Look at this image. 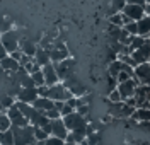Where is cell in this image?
Returning a JSON list of instances; mask_svg holds the SVG:
<instances>
[{"instance_id":"8992f818","label":"cell","mask_w":150,"mask_h":145,"mask_svg":"<svg viewBox=\"0 0 150 145\" xmlns=\"http://www.w3.org/2000/svg\"><path fill=\"white\" fill-rule=\"evenodd\" d=\"M0 41L4 43V46H5V50H7L9 53H12V51L19 50V46H21L19 34L16 33V31H10V29L0 34Z\"/></svg>"},{"instance_id":"ba28073f","label":"cell","mask_w":150,"mask_h":145,"mask_svg":"<svg viewBox=\"0 0 150 145\" xmlns=\"http://www.w3.org/2000/svg\"><path fill=\"white\" fill-rule=\"evenodd\" d=\"M135 109H137V108L128 106V104L123 101V103H116V104H112V108L109 109V115L114 116V118H131L133 113H135Z\"/></svg>"},{"instance_id":"e0dca14e","label":"cell","mask_w":150,"mask_h":145,"mask_svg":"<svg viewBox=\"0 0 150 145\" xmlns=\"http://www.w3.org/2000/svg\"><path fill=\"white\" fill-rule=\"evenodd\" d=\"M33 106L36 108L38 111H41L43 115L46 113V111H50V109H53L55 108V101L53 99H50V97H38L36 101L33 103Z\"/></svg>"},{"instance_id":"277c9868","label":"cell","mask_w":150,"mask_h":145,"mask_svg":"<svg viewBox=\"0 0 150 145\" xmlns=\"http://www.w3.org/2000/svg\"><path fill=\"white\" fill-rule=\"evenodd\" d=\"M123 14H125V16H126L130 21L138 22L140 19H143V17H145V5L126 2V5H125V9H123Z\"/></svg>"},{"instance_id":"6da1fadb","label":"cell","mask_w":150,"mask_h":145,"mask_svg":"<svg viewBox=\"0 0 150 145\" xmlns=\"http://www.w3.org/2000/svg\"><path fill=\"white\" fill-rule=\"evenodd\" d=\"M14 132V144L16 145H34L36 137H34V126H12Z\"/></svg>"},{"instance_id":"d6986e66","label":"cell","mask_w":150,"mask_h":145,"mask_svg":"<svg viewBox=\"0 0 150 145\" xmlns=\"http://www.w3.org/2000/svg\"><path fill=\"white\" fill-rule=\"evenodd\" d=\"M34 62L39 63L41 67H45L48 63H51V57H50V51L45 48H41V46H38V51L36 55H34Z\"/></svg>"},{"instance_id":"30bf717a","label":"cell","mask_w":150,"mask_h":145,"mask_svg":"<svg viewBox=\"0 0 150 145\" xmlns=\"http://www.w3.org/2000/svg\"><path fill=\"white\" fill-rule=\"evenodd\" d=\"M38 97H39L38 87H21L17 91V101H21V103L33 104Z\"/></svg>"},{"instance_id":"83f0119b","label":"cell","mask_w":150,"mask_h":145,"mask_svg":"<svg viewBox=\"0 0 150 145\" xmlns=\"http://www.w3.org/2000/svg\"><path fill=\"white\" fill-rule=\"evenodd\" d=\"M108 99H109V103H112V104H116V103H123V96L120 94V91H118V89L111 91V92H109V96H108Z\"/></svg>"},{"instance_id":"e575fe53","label":"cell","mask_w":150,"mask_h":145,"mask_svg":"<svg viewBox=\"0 0 150 145\" xmlns=\"http://www.w3.org/2000/svg\"><path fill=\"white\" fill-rule=\"evenodd\" d=\"M145 16H150V4H145Z\"/></svg>"},{"instance_id":"8d00e7d4","label":"cell","mask_w":150,"mask_h":145,"mask_svg":"<svg viewBox=\"0 0 150 145\" xmlns=\"http://www.w3.org/2000/svg\"><path fill=\"white\" fill-rule=\"evenodd\" d=\"M149 63H150V60H149Z\"/></svg>"},{"instance_id":"cb8c5ba5","label":"cell","mask_w":150,"mask_h":145,"mask_svg":"<svg viewBox=\"0 0 150 145\" xmlns=\"http://www.w3.org/2000/svg\"><path fill=\"white\" fill-rule=\"evenodd\" d=\"M0 145H16L14 144V132L12 128L7 132H0Z\"/></svg>"},{"instance_id":"4dcf8cb0","label":"cell","mask_w":150,"mask_h":145,"mask_svg":"<svg viewBox=\"0 0 150 145\" xmlns=\"http://www.w3.org/2000/svg\"><path fill=\"white\" fill-rule=\"evenodd\" d=\"M45 145H65V140L58 137H48V140H45Z\"/></svg>"},{"instance_id":"484cf974","label":"cell","mask_w":150,"mask_h":145,"mask_svg":"<svg viewBox=\"0 0 150 145\" xmlns=\"http://www.w3.org/2000/svg\"><path fill=\"white\" fill-rule=\"evenodd\" d=\"M31 77H33V82H34V86L36 87L46 86V80H45V74H43V70H39V72H36V74H33Z\"/></svg>"},{"instance_id":"7a4b0ae2","label":"cell","mask_w":150,"mask_h":145,"mask_svg":"<svg viewBox=\"0 0 150 145\" xmlns=\"http://www.w3.org/2000/svg\"><path fill=\"white\" fill-rule=\"evenodd\" d=\"M63 121H65L68 132H85L87 130V120L79 111H74L72 115L63 116Z\"/></svg>"},{"instance_id":"8fae6325","label":"cell","mask_w":150,"mask_h":145,"mask_svg":"<svg viewBox=\"0 0 150 145\" xmlns=\"http://www.w3.org/2000/svg\"><path fill=\"white\" fill-rule=\"evenodd\" d=\"M51 137H58V138H62V140H67V137H68V128H67L65 121H63V118H56V120H51Z\"/></svg>"},{"instance_id":"f1b7e54d","label":"cell","mask_w":150,"mask_h":145,"mask_svg":"<svg viewBox=\"0 0 150 145\" xmlns=\"http://www.w3.org/2000/svg\"><path fill=\"white\" fill-rule=\"evenodd\" d=\"M123 28L126 29L131 36H137V34H138V24H137L135 21H130V22H128V24H125Z\"/></svg>"},{"instance_id":"4316f807","label":"cell","mask_w":150,"mask_h":145,"mask_svg":"<svg viewBox=\"0 0 150 145\" xmlns=\"http://www.w3.org/2000/svg\"><path fill=\"white\" fill-rule=\"evenodd\" d=\"M10 128H12V121L9 115H0V132H7Z\"/></svg>"},{"instance_id":"2e32d148","label":"cell","mask_w":150,"mask_h":145,"mask_svg":"<svg viewBox=\"0 0 150 145\" xmlns=\"http://www.w3.org/2000/svg\"><path fill=\"white\" fill-rule=\"evenodd\" d=\"M0 68L5 74H16V72H19V68H21V63L9 55V57H5L4 60H0Z\"/></svg>"},{"instance_id":"52a82bcc","label":"cell","mask_w":150,"mask_h":145,"mask_svg":"<svg viewBox=\"0 0 150 145\" xmlns=\"http://www.w3.org/2000/svg\"><path fill=\"white\" fill-rule=\"evenodd\" d=\"M138 86H140V84L135 80V77L128 79V80H125V82H120V84H118V91H120V94L123 96V101H126L128 97H135Z\"/></svg>"},{"instance_id":"9a60e30c","label":"cell","mask_w":150,"mask_h":145,"mask_svg":"<svg viewBox=\"0 0 150 145\" xmlns=\"http://www.w3.org/2000/svg\"><path fill=\"white\" fill-rule=\"evenodd\" d=\"M43 70V74H45V80H46V86H55V84H60V77H58V74H56V67L55 63L51 62V63H48L45 67L41 68Z\"/></svg>"},{"instance_id":"ffe728a7","label":"cell","mask_w":150,"mask_h":145,"mask_svg":"<svg viewBox=\"0 0 150 145\" xmlns=\"http://www.w3.org/2000/svg\"><path fill=\"white\" fill-rule=\"evenodd\" d=\"M123 68H125V63H123L120 58L111 60V62H109V68H108V72H109V77H112V79H116V80H118V75L121 74Z\"/></svg>"},{"instance_id":"7c38bea8","label":"cell","mask_w":150,"mask_h":145,"mask_svg":"<svg viewBox=\"0 0 150 145\" xmlns=\"http://www.w3.org/2000/svg\"><path fill=\"white\" fill-rule=\"evenodd\" d=\"M7 115H9L10 121H12V126H28V125H31V123H29V120L24 116V113H22L16 104L7 111Z\"/></svg>"},{"instance_id":"1f68e13d","label":"cell","mask_w":150,"mask_h":145,"mask_svg":"<svg viewBox=\"0 0 150 145\" xmlns=\"http://www.w3.org/2000/svg\"><path fill=\"white\" fill-rule=\"evenodd\" d=\"M74 111H77V109H75L74 106H70L68 103H65V106H63L62 109H60V115H62V118H63V116H68V115H72Z\"/></svg>"},{"instance_id":"4fadbf2b","label":"cell","mask_w":150,"mask_h":145,"mask_svg":"<svg viewBox=\"0 0 150 145\" xmlns=\"http://www.w3.org/2000/svg\"><path fill=\"white\" fill-rule=\"evenodd\" d=\"M56 67V74H58V77L60 80H67L68 77H72L74 75V62H72V58H67L63 62H60V63H55Z\"/></svg>"},{"instance_id":"44dd1931","label":"cell","mask_w":150,"mask_h":145,"mask_svg":"<svg viewBox=\"0 0 150 145\" xmlns=\"http://www.w3.org/2000/svg\"><path fill=\"white\" fill-rule=\"evenodd\" d=\"M19 50H21L24 55H29V57L34 58V55H36V51H38V46L33 43V41H29V39H22V41H21V46H19Z\"/></svg>"},{"instance_id":"7402d4cb","label":"cell","mask_w":150,"mask_h":145,"mask_svg":"<svg viewBox=\"0 0 150 145\" xmlns=\"http://www.w3.org/2000/svg\"><path fill=\"white\" fill-rule=\"evenodd\" d=\"M137 24H138V34L143 38H150V16H145Z\"/></svg>"},{"instance_id":"f546056e","label":"cell","mask_w":150,"mask_h":145,"mask_svg":"<svg viewBox=\"0 0 150 145\" xmlns=\"http://www.w3.org/2000/svg\"><path fill=\"white\" fill-rule=\"evenodd\" d=\"M125 5H126V0H112L111 2V7L114 9V14L116 12H123Z\"/></svg>"},{"instance_id":"d6a6232c","label":"cell","mask_w":150,"mask_h":145,"mask_svg":"<svg viewBox=\"0 0 150 145\" xmlns=\"http://www.w3.org/2000/svg\"><path fill=\"white\" fill-rule=\"evenodd\" d=\"M5 57H9V51L5 50V46H4V43L0 41V60H4Z\"/></svg>"},{"instance_id":"74e56055","label":"cell","mask_w":150,"mask_h":145,"mask_svg":"<svg viewBox=\"0 0 150 145\" xmlns=\"http://www.w3.org/2000/svg\"><path fill=\"white\" fill-rule=\"evenodd\" d=\"M0 115H2V113H0Z\"/></svg>"},{"instance_id":"3957f363","label":"cell","mask_w":150,"mask_h":145,"mask_svg":"<svg viewBox=\"0 0 150 145\" xmlns=\"http://www.w3.org/2000/svg\"><path fill=\"white\" fill-rule=\"evenodd\" d=\"M50 99H53V101H68V99H72L74 94L67 89L63 84H55V86H51L48 89V96Z\"/></svg>"},{"instance_id":"d590c367","label":"cell","mask_w":150,"mask_h":145,"mask_svg":"<svg viewBox=\"0 0 150 145\" xmlns=\"http://www.w3.org/2000/svg\"><path fill=\"white\" fill-rule=\"evenodd\" d=\"M145 4H150V0H145Z\"/></svg>"},{"instance_id":"d4e9b609","label":"cell","mask_w":150,"mask_h":145,"mask_svg":"<svg viewBox=\"0 0 150 145\" xmlns=\"http://www.w3.org/2000/svg\"><path fill=\"white\" fill-rule=\"evenodd\" d=\"M34 137H36V142H45L48 140V137H51L45 128H39V126H34Z\"/></svg>"},{"instance_id":"5b68a950","label":"cell","mask_w":150,"mask_h":145,"mask_svg":"<svg viewBox=\"0 0 150 145\" xmlns=\"http://www.w3.org/2000/svg\"><path fill=\"white\" fill-rule=\"evenodd\" d=\"M48 51H50V57H51V62H53V63H60V62H63L67 58H70L68 50H67V46L62 41H55Z\"/></svg>"},{"instance_id":"9c48e42d","label":"cell","mask_w":150,"mask_h":145,"mask_svg":"<svg viewBox=\"0 0 150 145\" xmlns=\"http://www.w3.org/2000/svg\"><path fill=\"white\" fill-rule=\"evenodd\" d=\"M135 80L140 86H150V63H140L135 67Z\"/></svg>"},{"instance_id":"836d02e7","label":"cell","mask_w":150,"mask_h":145,"mask_svg":"<svg viewBox=\"0 0 150 145\" xmlns=\"http://www.w3.org/2000/svg\"><path fill=\"white\" fill-rule=\"evenodd\" d=\"M77 111L80 113L82 116H85L87 113H89V104H85V106H80V108H77Z\"/></svg>"},{"instance_id":"603a6c76","label":"cell","mask_w":150,"mask_h":145,"mask_svg":"<svg viewBox=\"0 0 150 145\" xmlns=\"http://www.w3.org/2000/svg\"><path fill=\"white\" fill-rule=\"evenodd\" d=\"M147 39H149V38H143V36H140V34H137V36H131V41H130V50H131V53H133L135 50L142 48V46L147 43Z\"/></svg>"},{"instance_id":"f35d334b","label":"cell","mask_w":150,"mask_h":145,"mask_svg":"<svg viewBox=\"0 0 150 145\" xmlns=\"http://www.w3.org/2000/svg\"><path fill=\"white\" fill-rule=\"evenodd\" d=\"M149 39H150V38H149Z\"/></svg>"},{"instance_id":"ac0fdd59","label":"cell","mask_w":150,"mask_h":145,"mask_svg":"<svg viewBox=\"0 0 150 145\" xmlns=\"http://www.w3.org/2000/svg\"><path fill=\"white\" fill-rule=\"evenodd\" d=\"M131 120L137 123H150V109L149 108H137Z\"/></svg>"},{"instance_id":"5bb4252c","label":"cell","mask_w":150,"mask_h":145,"mask_svg":"<svg viewBox=\"0 0 150 145\" xmlns=\"http://www.w3.org/2000/svg\"><path fill=\"white\" fill-rule=\"evenodd\" d=\"M131 57H133V60L137 62V65L147 63V62L150 60V39H147V43H145L142 48L135 50V51L131 53Z\"/></svg>"}]
</instances>
